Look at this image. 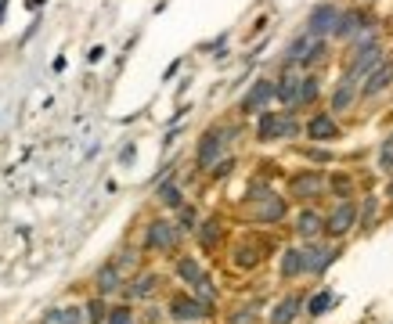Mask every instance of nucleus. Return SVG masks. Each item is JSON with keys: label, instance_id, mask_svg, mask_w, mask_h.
I'll return each instance as SVG.
<instances>
[{"label": "nucleus", "instance_id": "393cba45", "mask_svg": "<svg viewBox=\"0 0 393 324\" xmlns=\"http://www.w3.org/2000/svg\"><path fill=\"white\" fill-rule=\"evenodd\" d=\"M159 202H163L166 209H181V205H184V194H181L177 184H159Z\"/></svg>", "mask_w": 393, "mask_h": 324}, {"label": "nucleus", "instance_id": "20e7f679", "mask_svg": "<svg viewBox=\"0 0 393 324\" xmlns=\"http://www.w3.org/2000/svg\"><path fill=\"white\" fill-rule=\"evenodd\" d=\"M386 61V54H383V47L379 43H372V47H361V51H350V65H347V76L354 79H368L379 65Z\"/></svg>", "mask_w": 393, "mask_h": 324}, {"label": "nucleus", "instance_id": "412c9836", "mask_svg": "<svg viewBox=\"0 0 393 324\" xmlns=\"http://www.w3.org/2000/svg\"><path fill=\"white\" fill-rule=\"evenodd\" d=\"M174 270H177V278H181L184 285H195V281L202 278V274H206V270H202V263H199L195 256H181L177 263H174Z\"/></svg>", "mask_w": 393, "mask_h": 324}, {"label": "nucleus", "instance_id": "6e6552de", "mask_svg": "<svg viewBox=\"0 0 393 324\" xmlns=\"http://www.w3.org/2000/svg\"><path fill=\"white\" fill-rule=\"evenodd\" d=\"M354 220H357V205H354V202H339V205L332 209V216L325 220V234H328V238H343V234H350Z\"/></svg>", "mask_w": 393, "mask_h": 324}, {"label": "nucleus", "instance_id": "423d86ee", "mask_svg": "<svg viewBox=\"0 0 393 324\" xmlns=\"http://www.w3.org/2000/svg\"><path fill=\"white\" fill-rule=\"evenodd\" d=\"M224 152H228V134H224V130H206L202 141H199V155H195L199 170H213L216 159Z\"/></svg>", "mask_w": 393, "mask_h": 324}, {"label": "nucleus", "instance_id": "7ed1b4c3", "mask_svg": "<svg viewBox=\"0 0 393 324\" xmlns=\"http://www.w3.org/2000/svg\"><path fill=\"white\" fill-rule=\"evenodd\" d=\"M166 314H170V321H174V324H199V321L213 317V306L195 299V296H174Z\"/></svg>", "mask_w": 393, "mask_h": 324}, {"label": "nucleus", "instance_id": "c9c22d12", "mask_svg": "<svg viewBox=\"0 0 393 324\" xmlns=\"http://www.w3.org/2000/svg\"><path fill=\"white\" fill-rule=\"evenodd\" d=\"M386 144H393V134H390V141H386Z\"/></svg>", "mask_w": 393, "mask_h": 324}, {"label": "nucleus", "instance_id": "f8f14e48", "mask_svg": "<svg viewBox=\"0 0 393 324\" xmlns=\"http://www.w3.org/2000/svg\"><path fill=\"white\" fill-rule=\"evenodd\" d=\"M393 87V61H383L379 69H375L368 79H365V87H361L357 94L361 97H375V94H383V90H390Z\"/></svg>", "mask_w": 393, "mask_h": 324}, {"label": "nucleus", "instance_id": "aec40b11", "mask_svg": "<svg viewBox=\"0 0 393 324\" xmlns=\"http://www.w3.org/2000/svg\"><path fill=\"white\" fill-rule=\"evenodd\" d=\"M285 216V199H278V194H263V202L256 209V220L271 223V220H281Z\"/></svg>", "mask_w": 393, "mask_h": 324}, {"label": "nucleus", "instance_id": "c85d7f7f", "mask_svg": "<svg viewBox=\"0 0 393 324\" xmlns=\"http://www.w3.org/2000/svg\"><path fill=\"white\" fill-rule=\"evenodd\" d=\"M199 238H202V245L210 249L213 241L220 238V223H216V220H206V223H202V231H199Z\"/></svg>", "mask_w": 393, "mask_h": 324}, {"label": "nucleus", "instance_id": "9d476101", "mask_svg": "<svg viewBox=\"0 0 393 324\" xmlns=\"http://www.w3.org/2000/svg\"><path fill=\"white\" fill-rule=\"evenodd\" d=\"M94 285H98V296L105 299V296H116L119 288H127V278L112 267V259H108L105 267H98V274H94Z\"/></svg>", "mask_w": 393, "mask_h": 324}, {"label": "nucleus", "instance_id": "72a5a7b5", "mask_svg": "<svg viewBox=\"0 0 393 324\" xmlns=\"http://www.w3.org/2000/svg\"><path fill=\"white\" fill-rule=\"evenodd\" d=\"M4 11H8V0H0V22H4Z\"/></svg>", "mask_w": 393, "mask_h": 324}, {"label": "nucleus", "instance_id": "4be33fe9", "mask_svg": "<svg viewBox=\"0 0 393 324\" xmlns=\"http://www.w3.org/2000/svg\"><path fill=\"white\" fill-rule=\"evenodd\" d=\"M321 94V79L318 76H300V90H296V105H314Z\"/></svg>", "mask_w": 393, "mask_h": 324}, {"label": "nucleus", "instance_id": "ddd939ff", "mask_svg": "<svg viewBox=\"0 0 393 324\" xmlns=\"http://www.w3.org/2000/svg\"><path fill=\"white\" fill-rule=\"evenodd\" d=\"M155 292H159V274H155V270L137 274V278L127 285V296H130V299H152Z\"/></svg>", "mask_w": 393, "mask_h": 324}, {"label": "nucleus", "instance_id": "0eeeda50", "mask_svg": "<svg viewBox=\"0 0 393 324\" xmlns=\"http://www.w3.org/2000/svg\"><path fill=\"white\" fill-rule=\"evenodd\" d=\"M271 101H274V79H256V83L249 87V94L242 97L239 112H242V116H260Z\"/></svg>", "mask_w": 393, "mask_h": 324}, {"label": "nucleus", "instance_id": "f3484780", "mask_svg": "<svg viewBox=\"0 0 393 324\" xmlns=\"http://www.w3.org/2000/svg\"><path fill=\"white\" fill-rule=\"evenodd\" d=\"M300 256H303V274H321L336 259V252L328 249H300Z\"/></svg>", "mask_w": 393, "mask_h": 324}, {"label": "nucleus", "instance_id": "f704fd0d", "mask_svg": "<svg viewBox=\"0 0 393 324\" xmlns=\"http://www.w3.org/2000/svg\"><path fill=\"white\" fill-rule=\"evenodd\" d=\"M386 194H390V199H393V181H390V188H386Z\"/></svg>", "mask_w": 393, "mask_h": 324}, {"label": "nucleus", "instance_id": "5701e85b", "mask_svg": "<svg viewBox=\"0 0 393 324\" xmlns=\"http://www.w3.org/2000/svg\"><path fill=\"white\" fill-rule=\"evenodd\" d=\"M300 274H303V256L300 249H289L281 256V278H300Z\"/></svg>", "mask_w": 393, "mask_h": 324}, {"label": "nucleus", "instance_id": "dca6fc26", "mask_svg": "<svg viewBox=\"0 0 393 324\" xmlns=\"http://www.w3.org/2000/svg\"><path fill=\"white\" fill-rule=\"evenodd\" d=\"M300 310H303V299H300V296H285V299H281V303L274 306L271 324H296Z\"/></svg>", "mask_w": 393, "mask_h": 324}, {"label": "nucleus", "instance_id": "b1692460", "mask_svg": "<svg viewBox=\"0 0 393 324\" xmlns=\"http://www.w3.org/2000/svg\"><path fill=\"white\" fill-rule=\"evenodd\" d=\"M105 317H108L105 299H101V296H94V299L83 306V324H105Z\"/></svg>", "mask_w": 393, "mask_h": 324}, {"label": "nucleus", "instance_id": "f03ea898", "mask_svg": "<svg viewBox=\"0 0 393 324\" xmlns=\"http://www.w3.org/2000/svg\"><path fill=\"white\" fill-rule=\"evenodd\" d=\"M296 123L292 112H260V123H256V137L267 144V141H285V137H296Z\"/></svg>", "mask_w": 393, "mask_h": 324}, {"label": "nucleus", "instance_id": "c756f323", "mask_svg": "<svg viewBox=\"0 0 393 324\" xmlns=\"http://www.w3.org/2000/svg\"><path fill=\"white\" fill-rule=\"evenodd\" d=\"M177 213H181V223H177V231H195V209H188V205H181L177 209Z\"/></svg>", "mask_w": 393, "mask_h": 324}, {"label": "nucleus", "instance_id": "39448f33", "mask_svg": "<svg viewBox=\"0 0 393 324\" xmlns=\"http://www.w3.org/2000/svg\"><path fill=\"white\" fill-rule=\"evenodd\" d=\"M145 245L155 249V252H177V245H181L177 223H170V220H152L148 231H145Z\"/></svg>", "mask_w": 393, "mask_h": 324}, {"label": "nucleus", "instance_id": "9b49d317", "mask_svg": "<svg viewBox=\"0 0 393 324\" xmlns=\"http://www.w3.org/2000/svg\"><path fill=\"white\" fill-rule=\"evenodd\" d=\"M365 29H372V26H368V19H365L361 11H343L332 37H336V40H354V37H361Z\"/></svg>", "mask_w": 393, "mask_h": 324}, {"label": "nucleus", "instance_id": "6ab92c4d", "mask_svg": "<svg viewBox=\"0 0 393 324\" xmlns=\"http://www.w3.org/2000/svg\"><path fill=\"white\" fill-rule=\"evenodd\" d=\"M325 181L318 173H300V176H292V194H303V199H314V194H321Z\"/></svg>", "mask_w": 393, "mask_h": 324}, {"label": "nucleus", "instance_id": "a211bd4d", "mask_svg": "<svg viewBox=\"0 0 393 324\" xmlns=\"http://www.w3.org/2000/svg\"><path fill=\"white\" fill-rule=\"evenodd\" d=\"M40 324H83V310L80 306H54L40 317Z\"/></svg>", "mask_w": 393, "mask_h": 324}, {"label": "nucleus", "instance_id": "cd10ccee", "mask_svg": "<svg viewBox=\"0 0 393 324\" xmlns=\"http://www.w3.org/2000/svg\"><path fill=\"white\" fill-rule=\"evenodd\" d=\"M228 324H260V317H256L253 306H242V310H234V314L228 317Z\"/></svg>", "mask_w": 393, "mask_h": 324}, {"label": "nucleus", "instance_id": "bb28decb", "mask_svg": "<svg viewBox=\"0 0 393 324\" xmlns=\"http://www.w3.org/2000/svg\"><path fill=\"white\" fill-rule=\"evenodd\" d=\"M105 324H137V317H134L130 306H116V310H108Z\"/></svg>", "mask_w": 393, "mask_h": 324}, {"label": "nucleus", "instance_id": "1a4fd4ad", "mask_svg": "<svg viewBox=\"0 0 393 324\" xmlns=\"http://www.w3.org/2000/svg\"><path fill=\"white\" fill-rule=\"evenodd\" d=\"M307 137L310 141H339V123L332 119V112H318V116H310Z\"/></svg>", "mask_w": 393, "mask_h": 324}, {"label": "nucleus", "instance_id": "f257e3e1", "mask_svg": "<svg viewBox=\"0 0 393 324\" xmlns=\"http://www.w3.org/2000/svg\"><path fill=\"white\" fill-rule=\"evenodd\" d=\"M339 4H332V0H321L318 8H310V14H307V26H303V32L310 40H328L336 32V22H339Z\"/></svg>", "mask_w": 393, "mask_h": 324}, {"label": "nucleus", "instance_id": "a878e982", "mask_svg": "<svg viewBox=\"0 0 393 324\" xmlns=\"http://www.w3.org/2000/svg\"><path fill=\"white\" fill-rule=\"evenodd\" d=\"M328 306H332V292L325 288V292H318V296H314V299L307 303V314H310V317H321V314L328 310Z\"/></svg>", "mask_w": 393, "mask_h": 324}, {"label": "nucleus", "instance_id": "2eb2a0df", "mask_svg": "<svg viewBox=\"0 0 393 324\" xmlns=\"http://www.w3.org/2000/svg\"><path fill=\"white\" fill-rule=\"evenodd\" d=\"M321 231H325V220L314 213V209H303V213L296 216V234H300L303 241H314Z\"/></svg>", "mask_w": 393, "mask_h": 324}, {"label": "nucleus", "instance_id": "7c9ffc66", "mask_svg": "<svg viewBox=\"0 0 393 324\" xmlns=\"http://www.w3.org/2000/svg\"><path fill=\"white\" fill-rule=\"evenodd\" d=\"M393 166V144H386L383 155H379V170H390Z\"/></svg>", "mask_w": 393, "mask_h": 324}, {"label": "nucleus", "instance_id": "473e14b6", "mask_svg": "<svg viewBox=\"0 0 393 324\" xmlns=\"http://www.w3.org/2000/svg\"><path fill=\"white\" fill-rule=\"evenodd\" d=\"M40 4H47V0H26V8H29V11H37Z\"/></svg>", "mask_w": 393, "mask_h": 324}, {"label": "nucleus", "instance_id": "2f4dec72", "mask_svg": "<svg viewBox=\"0 0 393 324\" xmlns=\"http://www.w3.org/2000/svg\"><path fill=\"white\" fill-rule=\"evenodd\" d=\"M105 58V47H90V54H87V61H101Z\"/></svg>", "mask_w": 393, "mask_h": 324}, {"label": "nucleus", "instance_id": "4468645a", "mask_svg": "<svg viewBox=\"0 0 393 324\" xmlns=\"http://www.w3.org/2000/svg\"><path fill=\"white\" fill-rule=\"evenodd\" d=\"M357 90H361V83H354L350 76H343L339 83H336V90H332V112H347L354 105Z\"/></svg>", "mask_w": 393, "mask_h": 324}]
</instances>
